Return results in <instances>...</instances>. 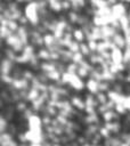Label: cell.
<instances>
[{"mask_svg":"<svg viewBox=\"0 0 130 146\" xmlns=\"http://www.w3.org/2000/svg\"><path fill=\"white\" fill-rule=\"evenodd\" d=\"M98 81L91 79V78H88L87 82H86V89L89 94H92V95H97L99 92V89H98Z\"/></svg>","mask_w":130,"mask_h":146,"instance_id":"cell-1","label":"cell"},{"mask_svg":"<svg viewBox=\"0 0 130 146\" xmlns=\"http://www.w3.org/2000/svg\"><path fill=\"white\" fill-rule=\"evenodd\" d=\"M112 62L114 64H121L123 63V50L115 47L112 51Z\"/></svg>","mask_w":130,"mask_h":146,"instance_id":"cell-2","label":"cell"},{"mask_svg":"<svg viewBox=\"0 0 130 146\" xmlns=\"http://www.w3.org/2000/svg\"><path fill=\"white\" fill-rule=\"evenodd\" d=\"M73 39H74L75 41H78L79 43L86 42V34H84V32H83L80 27H76V29L74 30V32H73Z\"/></svg>","mask_w":130,"mask_h":146,"instance_id":"cell-3","label":"cell"},{"mask_svg":"<svg viewBox=\"0 0 130 146\" xmlns=\"http://www.w3.org/2000/svg\"><path fill=\"white\" fill-rule=\"evenodd\" d=\"M52 146H64L63 144H52Z\"/></svg>","mask_w":130,"mask_h":146,"instance_id":"cell-4","label":"cell"}]
</instances>
